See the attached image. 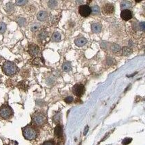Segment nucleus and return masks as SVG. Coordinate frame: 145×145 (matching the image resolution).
Wrapping results in <instances>:
<instances>
[{
    "mask_svg": "<svg viewBox=\"0 0 145 145\" xmlns=\"http://www.w3.org/2000/svg\"><path fill=\"white\" fill-rule=\"evenodd\" d=\"M2 69L7 76H13L18 72V67L11 61H6L2 66Z\"/></svg>",
    "mask_w": 145,
    "mask_h": 145,
    "instance_id": "1",
    "label": "nucleus"
},
{
    "mask_svg": "<svg viewBox=\"0 0 145 145\" xmlns=\"http://www.w3.org/2000/svg\"><path fill=\"white\" fill-rule=\"evenodd\" d=\"M48 17V13L46 11H40L37 14V19L40 21H46Z\"/></svg>",
    "mask_w": 145,
    "mask_h": 145,
    "instance_id": "10",
    "label": "nucleus"
},
{
    "mask_svg": "<svg viewBox=\"0 0 145 145\" xmlns=\"http://www.w3.org/2000/svg\"><path fill=\"white\" fill-rule=\"evenodd\" d=\"M65 102L66 103L68 104H70L72 103L73 102V100H74V98H73L72 96H68V97H67L66 98H65Z\"/></svg>",
    "mask_w": 145,
    "mask_h": 145,
    "instance_id": "28",
    "label": "nucleus"
},
{
    "mask_svg": "<svg viewBox=\"0 0 145 145\" xmlns=\"http://www.w3.org/2000/svg\"><path fill=\"white\" fill-rule=\"evenodd\" d=\"M78 11L83 17H87L91 13V8L88 5H80L78 8Z\"/></svg>",
    "mask_w": 145,
    "mask_h": 145,
    "instance_id": "5",
    "label": "nucleus"
},
{
    "mask_svg": "<svg viewBox=\"0 0 145 145\" xmlns=\"http://www.w3.org/2000/svg\"><path fill=\"white\" fill-rule=\"evenodd\" d=\"M121 17L123 21H127L132 18V13L130 10H123L121 12Z\"/></svg>",
    "mask_w": 145,
    "mask_h": 145,
    "instance_id": "8",
    "label": "nucleus"
},
{
    "mask_svg": "<svg viewBox=\"0 0 145 145\" xmlns=\"http://www.w3.org/2000/svg\"><path fill=\"white\" fill-rule=\"evenodd\" d=\"M55 134L58 138H61L63 136V127L60 125L56 126L55 129Z\"/></svg>",
    "mask_w": 145,
    "mask_h": 145,
    "instance_id": "12",
    "label": "nucleus"
},
{
    "mask_svg": "<svg viewBox=\"0 0 145 145\" xmlns=\"http://www.w3.org/2000/svg\"><path fill=\"white\" fill-rule=\"evenodd\" d=\"M131 4L128 1H123L121 3V8L123 10H128V8H131Z\"/></svg>",
    "mask_w": 145,
    "mask_h": 145,
    "instance_id": "14",
    "label": "nucleus"
},
{
    "mask_svg": "<svg viewBox=\"0 0 145 145\" xmlns=\"http://www.w3.org/2000/svg\"></svg>",
    "mask_w": 145,
    "mask_h": 145,
    "instance_id": "34",
    "label": "nucleus"
},
{
    "mask_svg": "<svg viewBox=\"0 0 145 145\" xmlns=\"http://www.w3.org/2000/svg\"><path fill=\"white\" fill-rule=\"evenodd\" d=\"M47 37H48V33L44 30L40 32V34H39V38H40V40H45Z\"/></svg>",
    "mask_w": 145,
    "mask_h": 145,
    "instance_id": "19",
    "label": "nucleus"
},
{
    "mask_svg": "<svg viewBox=\"0 0 145 145\" xmlns=\"http://www.w3.org/2000/svg\"><path fill=\"white\" fill-rule=\"evenodd\" d=\"M48 6L50 8H55L57 6V1H55V0H51L48 1Z\"/></svg>",
    "mask_w": 145,
    "mask_h": 145,
    "instance_id": "20",
    "label": "nucleus"
},
{
    "mask_svg": "<svg viewBox=\"0 0 145 145\" xmlns=\"http://www.w3.org/2000/svg\"><path fill=\"white\" fill-rule=\"evenodd\" d=\"M88 130H89V127H88V126H87V127H86V128L84 129V136H85L86 134H87Z\"/></svg>",
    "mask_w": 145,
    "mask_h": 145,
    "instance_id": "31",
    "label": "nucleus"
},
{
    "mask_svg": "<svg viewBox=\"0 0 145 145\" xmlns=\"http://www.w3.org/2000/svg\"><path fill=\"white\" fill-rule=\"evenodd\" d=\"M27 1H25V0H19L16 1V4L17 6H24L25 4H27Z\"/></svg>",
    "mask_w": 145,
    "mask_h": 145,
    "instance_id": "27",
    "label": "nucleus"
},
{
    "mask_svg": "<svg viewBox=\"0 0 145 145\" xmlns=\"http://www.w3.org/2000/svg\"><path fill=\"white\" fill-rule=\"evenodd\" d=\"M38 27L39 24H38V23H34V24H33V25H31V30L32 31H36L38 30Z\"/></svg>",
    "mask_w": 145,
    "mask_h": 145,
    "instance_id": "26",
    "label": "nucleus"
},
{
    "mask_svg": "<svg viewBox=\"0 0 145 145\" xmlns=\"http://www.w3.org/2000/svg\"><path fill=\"white\" fill-rule=\"evenodd\" d=\"M111 49H112V50L113 52H117V51H118L119 50L121 49V47H120V46L118 45V44H114L112 46H111Z\"/></svg>",
    "mask_w": 145,
    "mask_h": 145,
    "instance_id": "23",
    "label": "nucleus"
},
{
    "mask_svg": "<svg viewBox=\"0 0 145 145\" xmlns=\"http://www.w3.org/2000/svg\"><path fill=\"white\" fill-rule=\"evenodd\" d=\"M140 29H141V30L144 31L145 29V22H142V23H140Z\"/></svg>",
    "mask_w": 145,
    "mask_h": 145,
    "instance_id": "29",
    "label": "nucleus"
},
{
    "mask_svg": "<svg viewBox=\"0 0 145 145\" xmlns=\"http://www.w3.org/2000/svg\"><path fill=\"white\" fill-rule=\"evenodd\" d=\"M29 52L30 53L31 55L32 56H36L37 55H38L40 52L39 47L37 45L35 44H31L29 47Z\"/></svg>",
    "mask_w": 145,
    "mask_h": 145,
    "instance_id": "9",
    "label": "nucleus"
},
{
    "mask_svg": "<svg viewBox=\"0 0 145 145\" xmlns=\"http://www.w3.org/2000/svg\"><path fill=\"white\" fill-rule=\"evenodd\" d=\"M115 12V7L113 4H105L102 8V12L105 15H111Z\"/></svg>",
    "mask_w": 145,
    "mask_h": 145,
    "instance_id": "7",
    "label": "nucleus"
},
{
    "mask_svg": "<svg viewBox=\"0 0 145 145\" xmlns=\"http://www.w3.org/2000/svg\"><path fill=\"white\" fill-rule=\"evenodd\" d=\"M42 145H54V142L51 140H49V141H46L44 142Z\"/></svg>",
    "mask_w": 145,
    "mask_h": 145,
    "instance_id": "30",
    "label": "nucleus"
},
{
    "mask_svg": "<svg viewBox=\"0 0 145 145\" xmlns=\"http://www.w3.org/2000/svg\"><path fill=\"white\" fill-rule=\"evenodd\" d=\"M0 61H1V57H0Z\"/></svg>",
    "mask_w": 145,
    "mask_h": 145,
    "instance_id": "33",
    "label": "nucleus"
},
{
    "mask_svg": "<svg viewBox=\"0 0 145 145\" xmlns=\"http://www.w3.org/2000/svg\"><path fill=\"white\" fill-rule=\"evenodd\" d=\"M74 42H75L76 46H83L87 43V40L83 37H80V38H78L76 39Z\"/></svg>",
    "mask_w": 145,
    "mask_h": 145,
    "instance_id": "11",
    "label": "nucleus"
},
{
    "mask_svg": "<svg viewBox=\"0 0 145 145\" xmlns=\"http://www.w3.org/2000/svg\"><path fill=\"white\" fill-rule=\"evenodd\" d=\"M6 30V25L4 23H0V34H4Z\"/></svg>",
    "mask_w": 145,
    "mask_h": 145,
    "instance_id": "21",
    "label": "nucleus"
},
{
    "mask_svg": "<svg viewBox=\"0 0 145 145\" xmlns=\"http://www.w3.org/2000/svg\"><path fill=\"white\" fill-rule=\"evenodd\" d=\"M123 54L124 55H126V56H127V55H130L132 53V50L129 47H124L123 48Z\"/></svg>",
    "mask_w": 145,
    "mask_h": 145,
    "instance_id": "18",
    "label": "nucleus"
},
{
    "mask_svg": "<svg viewBox=\"0 0 145 145\" xmlns=\"http://www.w3.org/2000/svg\"><path fill=\"white\" fill-rule=\"evenodd\" d=\"M73 93L77 97H81L84 92V87L82 84H76L72 88Z\"/></svg>",
    "mask_w": 145,
    "mask_h": 145,
    "instance_id": "6",
    "label": "nucleus"
},
{
    "mask_svg": "<svg viewBox=\"0 0 145 145\" xmlns=\"http://www.w3.org/2000/svg\"><path fill=\"white\" fill-rule=\"evenodd\" d=\"M13 115V111L11 107L7 104H4L0 108V117L1 118L8 119L10 118Z\"/></svg>",
    "mask_w": 145,
    "mask_h": 145,
    "instance_id": "3",
    "label": "nucleus"
},
{
    "mask_svg": "<svg viewBox=\"0 0 145 145\" xmlns=\"http://www.w3.org/2000/svg\"><path fill=\"white\" fill-rule=\"evenodd\" d=\"M33 122L35 125L38 126L42 125L43 124H44L46 122V118L45 117V115H44L42 112H35L34 115H33Z\"/></svg>",
    "mask_w": 145,
    "mask_h": 145,
    "instance_id": "4",
    "label": "nucleus"
},
{
    "mask_svg": "<svg viewBox=\"0 0 145 145\" xmlns=\"http://www.w3.org/2000/svg\"><path fill=\"white\" fill-rule=\"evenodd\" d=\"M5 10L8 13H12L14 10V6L12 3H8L5 6Z\"/></svg>",
    "mask_w": 145,
    "mask_h": 145,
    "instance_id": "16",
    "label": "nucleus"
},
{
    "mask_svg": "<svg viewBox=\"0 0 145 145\" xmlns=\"http://www.w3.org/2000/svg\"><path fill=\"white\" fill-rule=\"evenodd\" d=\"M23 134L25 139L31 140L36 138L38 136V132L33 126L27 125L23 128Z\"/></svg>",
    "mask_w": 145,
    "mask_h": 145,
    "instance_id": "2",
    "label": "nucleus"
},
{
    "mask_svg": "<svg viewBox=\"0 0 145 145\" xmlns=\"http://www.w3.org/2000/svg\"><path fill=\"white\" fill-rule=\"evenodd\" d=\"M0 83H1V79H0Z\"/></svg>",
    "mask_w": 145,
    "mask_h": 145,
    "instance_id": "32",
    "label": "nucleus"
},
{
    "mask_svg": "<svg viewBox=\"0 0 145 145\" xmlns=\"http://www.w3.org/2000/svg\"><path fill=\"white\" fill-rule=\"evenodd\" d=\"M17 22L19 24L20 26H24L25 23H26V21H25V19L24 18H20V19H18Z\"/></svg>",
    "mask_w": 145,
    "mask_h": 145,
    "instance_id": "25",
    "label": "nucleus"
},
{
    "mask_svg": "<svg viewBox=\"0 0 145 145\" xmlns=\"http://www.w3.org/2000/svg\"><path fill=\"white\" fill-rule=\"evenodd\" d=\"M63 69L65 71V72H69L72 70V66H71V64L69 62H65L63 64Z\"/></svg>",
    "mask_w": 145,
    "mask_h": 145,
    "instance_id": "17",
    "label": "nucleus"
},
{
    "mask_svg": "<svg viewBox=\"0 0 145 145\" xmlns=\"http://www.w3.org/2000/svg\"><path fill=\"white\" fill-rule=\"evenodd\" d=\"M100 10H99V6H93L91 8V12L93 14H99Z\"/></svg>",
    "mask_w": 145,
    "mask_h": 145,
    "instance_id": "22",
    "label": "nucleus"
},
{
    "mask_svg": "<svg viewBox=\"0 0 145 145\" xmlns=\"http://www.w3.org/2000/svg\"><path fill=\"white\" fill-rule=\"evenodd\" d=\"M132 141L131 138H126L122 141V144L123 145H129L130 143H131V142Z\"/></svg>",
    "mask_w": 145,
    "mask_h": 145,
    "instance_id": "24",
    "label": "nucleus"
},
{
    "mask_svg": "<svg viewBox=\"0 0 145 145\" xmlns=\"http://www.w3.org/2000/svg\"><path fill=\"white\" fill-rule=\"evenodd\" d=\"M91 30L93 33H99L102 30V25L99 23H93L91 25Z\"/></svg>",
    "mask_w": 145,
    "mask_h": 145,
    "instance_id": "13",
    "label": "nucleus"
},
{
    "mask_svg": "<svg viewBox=\"0 0 145 145\" xmlns=\"http://www.w3.org/2000/svg\"><path fill=\"white\" fill-rule=\"evenodd\" d=\"M51 40L53 42H59L61 40V34L59 32H55L52 35Z\"/></svg>",
    "mask_w": 145,
    "mask_h": 145,
    "instance_id": "15",
    "label": "nucleus"
}]
</instances>
